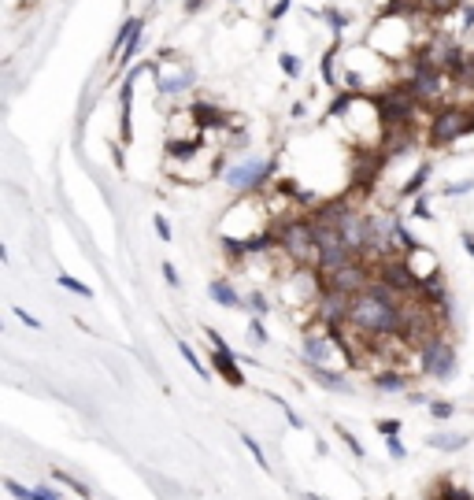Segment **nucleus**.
<instances>
[{
	"instance_id": "b1692460",
	"label": "nucleus",
	"mask_w": 474,
	"mask_h": 500,
	"mask_svg": "<svg viewBox=\"0 0 474 500\" xmlns=\"http://www.w3.org/2000/svg\"><path fill=\"white\" fill-rule=\"evenodd\" d=\"M430 415H433V419H449V415H452V404H449V400H433V404H430Z\"/></svg>"
},
{
	"instance_id": "39448f33",
	"label": "nucleus",
	"mask_w": 474,
	"mask_h": 500,
	"mask_svg": "<svg viewBox=\"0 0 474 500\" xmlns=\"http://www.w3.org/2000/svg\"><path fill=\"white\" fill-rule=\"evenodd\" d=\"M470 130V112L463 108H445L433 115V126H430V141L433 144H452L456 137H463Z\"/></svg>"
},
{
	"instance_id": "9b49d317",
	"label": "nucleus",
	"mask_w": 474,
	"mask_h": 500,
	"mask_svg": "<svg viewBox=\"0 0 474 500\" xmlns=\"http://www.w3.org/2000/svg\"><path fill=\"white\" fill-rule=\"evenodd\" d=\"M208 293H212V300H215V304H222V308H241V304H245V300L233 293L230 282H212V289H208Z\"/></svg>"
},
{
	"instance_id": "a878e982",
	"label": "nucleus",
	"mask_w": 474,
	"mask_h": 500,
	"mask_svg": "<svg viewBox=\"0 0 474 500\" xmlns=\"http://www.w3.org/2000/svg\"><path fill=\"white\" fill-rule=\"evenodd\" d=\"M282 71H285L289 78H297V74H300V60H293V56L285 52V56H282Z\"/></svg>"
},
{
	"instance_id": "f704fd0d",
	"label": "nucleus",
	"mask_w": 474,
	"mask_h": 500,
	"mask_svg": "<svg viewBox=\"0 0 474 500\" xmlns=\"http://www.w3.org/2000/svg\"><path fill=\"white\" fill-rule=\"evenodd\" d=\"M248 304H252V308H256V311H267V300H263V297H259V293H256V297H252V300H248Z\"/></svg>"
},
{
	"instance_id": "20e7f679",
	"label": "nucleus",
	"mask_w": 474,
	"mask_h": 500,
	"mask_svg": "<svg viewBox=\"0 0 474 500\" xmlns=\"http://www.w3.org/2000/svg\"><path fill=\"white\" fill-rule=\"evenodd\" d=\"M419 367L433 378H449L456 371V352L445 337H433L426 345H419Z\"/></svg>"
},
{
	"instance_id": "c85d7f7f",
	"label": "nucleus",
	"mask_w": 474,
	"mask_h": 500,
	"mask_svg": "<svg viewBox=\"0 0 474 500\" xmlns=\"http://www.w3.org/2000/svg\"><path fill=\"white\" fill-rule=\"evenodd\" d=\"M15 315H19V319H22L26 326H30V330H41V323H37V319H34V315H26L22 308H15Z\"/></svg>"
},
{
	"instance_id": "412c9836",
	"label": "nucleus",
	"mask_w": 474,
	"mask_h": 500,
	"mask_svg": "<svg viewBox=\"0 0 474 500\" xmlns=\"http://www.w3.org/2000/svg\"><path fill=\"white\" fill-rule=\"evenodd\" d=\"M241 441H245V449H248V452H252V456H256V464H259L263 471H271V467H267V456H263V452H259V445H256L252 438H248V433H241Z\"/></svg>"
},
{
	"instance_id": "7c9ffc66",
	"label": "nucleus",
	"mask_w": 474,
	"mask_h": 500,
	"mask_svg": "<svg viewBox=\"0 0 474 500\" xmlns=\"http://www.w3.org/2000/svg\"><path fill=\"white\" fill-rule=\"evenodd\" d=\"M248 334H252L256 345H263V341H267V334H263V326H259V323H252V330H248Z\"/></svg>"
},
{
	"instance_id": "5701e85b",
	"label": "nucleus",
	"mask_w": 474,
	"mask_h": 500,
	"mask_svg": "<svg viewBox=\"0 0 474 500\" xmlns=\"http://www.w3.org/2000/svg\"><path fill=\"white\" fill-rule=\"evenodd\" d=\"M378 433H386V438H397V433H400V423H397V419H378Z\"/></svg>"
},
{
	"instance_id": "4be33fe9",
	"label": "nucleus",
	"mask_w": 474,
	"mask_h": 500,
	"mask_svg": "<svg viewBox=\"0 0 474 500\" xmlns=\"http://www.w3.org/2000/svg\"><path fill=\"white\" fill-rule=\"evenodd\" d=\"M400 386H404V378H400V374H381V378H378V389H389V393H397Z\"/></svg>"
},
{
	"instance_id": "c9c22d12",
	"label": "nucleus",
	"mask_w": 474,
	"mask_h": 500,
	"mask_svg": "<svg viewBox=\"0 0 474 500\" xmlns=\"http://www.w3.org/2000/svg\"><path fill=\"white\" fill-rule=\"evenodd\" d=\"M463 248H467V252H470V256H474V234H470V230H467V234H463Z\"/></svg>"
},
{
	"instance_id": "72a5a7b5",
	"label": "nucleus",
	"mask_w": 474,
	"mask_h": 500,
	"mask_svg": "<svg viewBox=\"0 0 474 500\" xmlns=\"http://www.w3.org/2000/svg\"><path fill=\"white\" fill-rule=\"evenodd\" d=\"M163 278H167L170 285H178V274H175V267H170V263H163Z\"/></svg>"
},
{
	"instance_id": "473e14b6",
	"label": "nucleus",
	"mask_w": 474,
	"mask_h": 500,
	"mask_svg": "<svg viewBox=\"0 0 474 500\" xmlns=\"http://www.w3.org/2000/svg\"><path fill=\"white\" fill-rule=\"evenodd\" d=\"M389 452H393V456H397V459H404V445H400L397 438H389Z\"/></svg>"
},
{
	"instance_id": "bb28decb",
	"label": "nucleus",
	"mask_w": 474,
	"mask_h": 500,
	"mask_svg": "<svg viewBox=\"0 0 474 500\" xmlns=\"http://www.w3.org/2000/svg\"><path fill=\"white\" fill-rule=\"evenodd\" d=\"M323 74H326V86H334V48L323 56Z\"/></svg>"
},
{
	"instance_id": "dca6fc26",
	"label": "nucleus",
	"mask_w": 474,
	"mask_h": 500,
	"mask_svg": "<svg viewBox=\"0 0 474 500\" xmlns=\"http://www.w3.org/2000/svg\"><path fill=\"white\" fill-rule=\"evenodd\" d=\"M189 78H193L189 71H186V74H178V78H163V86H160V89H163V93H178V89H186V86H189Z\"/></svg>"
},
{
	"instance_id": "c756f323",
	"label": "nucleus",
	"mask_w": 474,
	"mask_h": 500,
	"mask_svg": "<svg viewBox=\"0 0 474 500\" xmlns=\"http://www.w3.org/2000/svg\"><path fill=\"white\" fill-rule=\"evenodd\" d=\"M348 100H352V97H337V100H334V108H330V115H341V112L348 108Z\"/></svg>"
},
{
	"instance_id": "6ab92c4d",
	"label": "nucleus",
	"mask_w": 474,
	"mask_h": 500,
	"mask_svg": "<svg viewBox=\"0 0 474 500\" xmlns=\"http://www.w3.org/2000/svg\"><path fill=\"white\" fill-rule=\"evenodd\" d=\"M60 285H63V289H71V293H78V297H89V285H86V282H78V278H71V274H60Z\"/></svg>"
},
{
	"instance_id": "4468645a",
	"label": "nucleus",
	"mask_w": 474,
	"mask_h": 500,
	"mask_svg": "<svg viewBox=\"0 0 474 500\" xmlns=\"http://www.w3.org/2000/svg\"><path fill=\"white\" fill-rule=\"evenodd\" d=\"M430 15H449V11H456L459 8V0H419Z\"/></svg>"
},
{
	"instance_id": "e433bc0d",
	"label": "nucleus",
	"mask_w": 474,
	"mask_h": 500,
	"mask_svg": "<svg viewBox=\"0 0 474 500\" xmlns=\"http://www.w3.org/2000/svg\"><path fill=\"white\" fill-rule=\"evenodd\" d=\"M201 4H204V0H186V8H189V11H196Z\"/></svg>"
},
{
	"instance_id": "6e6552de",
	"label": "nucleus",
	"mask_w": 474,
	"mask_h": 500,
	"mask_svg": "<svg viewBox=\"0 0 474 500\" xmlns=\"http://www.w3.org/2000/svg\"><path fill=\"white\" fill-rule=\"evenodd\" d=\"M141 19H130L126 26H123V30H118V37H115V45H111V60H118V56H123V52L130 48V45H134L137 41V37H141Z\"/></svg>"
},
{
	"instance_id": "2f4dec72",
	"label": "nucleus",
	"mask_w": 474,
	"mask_h": 500,
	"mask_svg": "<svg viewBox=\"0 0 474 500\" xmlns=\"http://www.w3.org/2000/svg\"><path fill=\"white\" fill-rule=\"evenodd\" d=\"M285 8H289V0H278V4L271 8V19H282V15H285Z\"/></svg>"
},
{
	"instance_id": "0eeeda50",
	"label": "nucleus",
	"mask_w": 474,
	"mask_h": 500,
	"mask_svg": "<svg viewBox=\"0 0 474 500\" xmlns=\"http://www.w3.org/2000/svg\"><path fill=\"white\" fill-rule=\"evenodd\" d=\"M212 367L230 381V386H245V374H241V367L233 363V352H230V349H226V352L215 349V352H212Z\"/></svg>"
},
{
	"instance_id": "cd10ccee",
	"label": "nucleus",
	"mask_w": 474,
	"mask_h": 500,
	"mask_svg": "<svg viewBox=\"0 0 474 500\" xmlns=\"http://www.w3.org/2000/svg\"><path fill=\"white\" fill-rule=\"evenodd\" d=\"M152 222H156V230H160V238H163V241H170V222H167L163 215H156Z\"/></svg>"
},
{
	"instance_id": "393cba45",
	"label": "nucleus",
	"mask_w": 474,
	"mask_h": 500,
	"mask_svg": "<svg viewBox=\"0 0 474 500\" xmlns=\"http://www.w3.org/2000/svg\"><path fill=\"white\" fill-rule=\"evenodd\" d=\"M459 82L463 86H474V56L463 60V71H459Z\"/></svg>"
},
{
	"instance_id": "9d476101",
	"label": "nucleus",
	"mask_w": 474,
	"mask_h": 500,
	"mask_svg": "<svg viewBox=\"0 0 474 500\" xmlns=\"http://www.w3.org/2000/svg\"><path fill=\"white\" fill-rule=\"evenodd\" d=\"M4 485H8V493H11V496H19V500H63L60 493L45 489V485H41V489H26V485H19L15 478H8Z\"/></svg>"
},
{
	"instance_id": "f8f14e48",
	"label": "nucleus",
	"mask_w": 474,
	"mask_h": 500,
	"mask_svg": "<svg viewBox=\"0 0 474 500\" xmlns=\"http://www.w3.org/2000/svg\"><path fill=\"white\" fill-rule=\"evenodd\" d=\"M193 119H196V126H222V123H226V119H222V112L212 108V104H196Z\"/></svg>"
},
{
	"instance_id": "f257e3e1",
	"label": "nucleus",
	"mask_w": 474,
	"mask_h": 500,
	"mask_svg": "<svg viewBox=\"0 0 474 500\" xmlns=\"http://www.w3.org/2000/svg\"><path fill=\"white\" fill-rule=\"evenodd\" d=\"M404 319H407V308L397 289H389L386 282H371L363 289V293L352 297V308H348V330L363 334L371 345H378V341L386 337H400L404 330Z\"/></svg>"
},
{
	"instance_id": "423d86ee",
	"label": "nucleus",
	"mask_w": 474,
	"mask_h": 500,
	"mask_svg": "<svg viewBox=\"0 0 474 500\" xmlns=\"http://www.w3.org/2000/svg\"><path fill=\"white\" fill-rule=\"evenodd\" d=\"M267 163L263 160H248V163H237V167H230V175H226V182L241 193V189H252V186H259L263 178H267Z\"/></svg>"
},
{
	"instance_id": "aec40b11",
	"label": "nucleus",
	"mask_w": 474,
	"mask_h": 500,
	"mask_svg": "<svg viewBox=\"0 0 474 500\" xmlns=\"http://www.w3.org/2000/svg\"><path fill=\"white\" fill-rule=\"evenodd\" d=\"M426 175H430V167H419V170H415V178L404 186V196H412L415 189H423V186H426Z\"/></svg>"
},
{
	"instance_id": "f03ea898",
	"label": "nucleus",
	"mask_w": 474,
	"mask_h": 500,
	"mask_svg": "<svg viewBox=\"0 0 474 500\" xmlns=\"http://www.w3.org/2000/svg\"><path fill=\"white\" fill-rule=\"evenodd\" d=\"M274 238H278V245L300 263V267H319V245H315V227H311V219L282 222Z\"/></svg>"
},
{
	"instance_id": "1a4fd4ad",
	"label": "nucleus",
	"mask_w": 474,
	"mask_h": 500,
	"mask_svg": "<svg viewBox=\"0 0 474 500\" xmlns=\"http://www.w3.org/2000/svg\"><path fill=\"white\" fill-rule=\"evenodd\" d=\"M330 341H323V337H308L304 341V360L311 367H326V360H330Z\"/></svg>"
},
{
	"instance_id": "a211bd4d",
	"label": "nucleus",
	"mask_w": 474,
	"mask_h": 500,
	"mask_svg": "<svg viewBox=\"0 0 474 500\" xmlns=\"http://www.w3.org/2000/svg\"><path fill=\"white\" fill-rule=\"evenodd\" d=\"M52 475H56V482H63V485H71V489H74L78 496H89V489H86V485H82V482H78V478H71V475H67V471H52Z\"/></svg>"
},
{
	"instance_id": "7ed1b4c3",
	"label": "nucleus",
	"mask_w": 474,
	"mask_h": 500,
	"mask_svg": "<svg viewBox=\"0 0 474 500\" xmlns=\"http://www.w3.org/2000/svg\"><path fill=\"white\" fill-rule=\"evenodd\" d=\"M415 104H419V97L412 93V86H393V89H386V93L374 97L378 119H381V126H386V130H404V126H412Z\"/></svg>"
},
{
	"instance_id": "4c0bfd02",
	"label": "nucleus",
	"mask_w": 474,
	"mask_h": 500,
	"mask_svg": "<svg viewBox=\"0 0 474 500\" xmlns=\"http://www.w3.org/2000/svg\"><path fill=\"white\" fill-rule=\"evenodd\" d=\"M470 130H474V112H470Z\"/></svg>"
},
{
	"instance_id": "2eb2a0df",
	"label": "nucleus",
	"mask_w": 474,
	"mask_h": 500,
	"mask_svg": "<svg viewBox=\"0 0 474 500\" xmlns=\"http://www.w3.org/2000/svg\"><path fill=\"white\" fill-rule=\"evenodd\" d=\"M178 352H182V360H186V363L193 367V371H196V374H201V378H208V367H204L201 360H196V352H193V349L186 345V341H182V345H178Z\"/></svg>"
},
{
	"instance_id": "ddd939ff",
	"label": "nucleus",
	"mask_w": 474,
	"mask_h": 500,
	"mask_svg": "<svg viewBox=\"0 0 474 500\" xmlns=\"http://www.w3.org/2000/svg\"><path fill=\"white\" fill-rule=\"evenodd\" d=\"M430 445H433V449L456 452V449H463V445H467V438H459V433H449V438H445V433H438V438H430Z\"/></svg>"
},
{
	"instance_id": "f3484780",
	"label": "nucleus",
	"mask_w": 474,
	"mask_h": 500,
	"mask_svg": "<svg viewBox=\"0 0 474 500\" xmlns=\"http://www.w3.org/2000/svg\"><path fill=\"white\" fill-rule=\"evenodd\" d=\"M433 500H470V493H463V489H456V485H449V482H445Z\"/></svg>"
}]
</instances>
